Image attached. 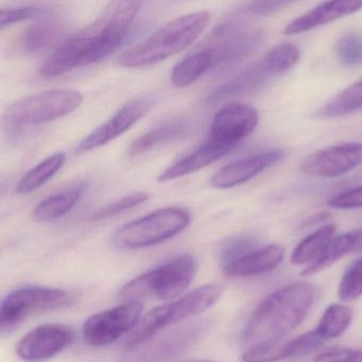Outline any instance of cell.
<instances>
[{
	"label": "cell",
	"mask_w": 362,
	"mask_h": 362,
	"mask_svg": "<svg viewBox=\"0 0 362 362\" xmlns=\"http://www.w3.org/2000/svg\"><path fill=\"white\" fill-rule=\"evenodd\" d=\"M288 1H254L249 5V11L254 16H269L288 5Z\"/></svg>",
	"instance_id": "obj_40"
},
{
	"label": "cell",
	"mask_w": 362,
	"mask_h": 362,
	"mask_svg": "<svg viewBox=\"0 0 362 362\" xmlns=\"http://www.w3.org/2000/svg\"><path fill=\"white\" fill-rule=\"evenodd\" d=\"M189 362H216V361H209V360H194V361Z\"/></svg>",
	"instance_id": "obj_42"
},
{
	"label": "cell",
	"mask_w": 362,
	"mask_h": 362,
	"mask_svg": "<svg viewBox=\"0 0 362 362\" xmlns=\"http://www.w3.org/2000/svg\"><path fill=\"white\" fill-rule=\"evenodd\" d=\"M258 124V113L254 107L243 103H232L222 107L211 124L209 141L235 150Z\"/></svg>",
	"instance_id": "obj_10"
},
{
	"label": "cell",
	"mask_w": 362,
	"mask_h": 362,
	"mask_svg": "<svg viewBox=\"0 0 362 362\" xmlns=\"http://www.w3.org/2000/svg\"><path fill=\"white\" fill-rule=\"evenodd\" d=\"M83 103L81 93L69 88L46 90L25 97L6 110L4 129L18 133L30 127L40 126L64 117L79 109Z\"/></svg>",
	"instance_id": "obj_6"
},
{
	"label": "cell",
	"mask_w": 362,
	"mask_h": 362,
	"mask_svg": "<svg viewBox=\"0 0 362 362\" xmlns=\"http://www.w3.org/2000/svg\"><path fill=\"white\" fill-rule=\"evenodd\" d=\"M256 243L247 237H238L226 243L221 252V260L223 266L247 255L255 251Z\"/></svg>",
	"instance_id": "obj_37"
},
{
	"label": "cell",
	"mask_w": 362,
	"mask_h": 362,
	"mask_svg": "<svg viewBox=\"0 0 362 362\" xmlns=\"http://www.w3.org/2000/svg\"><path fill=\"white\" fill-rule=\"evenodd\" d=\"M362 109V78L337 95L322 109L323 117L334 118L349 115Z\"/></svg>",
	"instance_id": "obj_27"
},
{
	"label": "cell",
	"mask_w": 362,
	"mask_h": 362,
	"mask_svg": "<svg viewBox=\"0 0 362 362\" xmlns=\"http://www.w3.org/2000/svg\"><path fill=\"white\" fill-rule=\"evenodd\" d=\"M190 220L189 213L182 207L160 209L118 228L114 243L124 250L152 247L183 232Z\"/></svg>",
	"instance_id": "obj_7"
},
{
	"label": "cell",
	"mask_w": 362,
	"mask_h": 362,
	"mask_svg": "<svg viewBox=\"0 0 362 362\" xmlns=\"http://www.w3.org/2000/svg\"><path fill=\"white\" fill-rule=\"evenodd\" d=\"M141 5L139 1L107 4L92 24L58 45L42 65V77H58L107 58L127 37Z\"/></svg>",
	"instance_id": "obj_1"
},
{
	"label": "cell",
	"mask_w": 362,
	"mask_h": 362,
	"mask_svg": "<svg viewBox=\"0 0 362 362\" xmlns=\"http://www.w3.org/2000/svg\"><path fill=\"white\" fill-rule=\"evenodd\" d=\"M288 358L287 345L279 342L247 347L243 353V362H277Z\"/></svg>",
	"instance_id": "obj_34"
},
{
	"label": "cell",
	"mask_w": 362,
	"mask_h": 362,
	"mask_svg": "<svg viewBox=\"0 0 362 362\" xmlns=\"http://www.w3.org/2000/svg\"><path fill=\"white\" fill-rule=\"evenodd\" d=\"M285 156L283 150L262 152L243 160L226 165L211 177V184L217 189L236 187L255 177L266 169L281 162Z\"/></svg>",
	"instance_id": "obj_15"
},
{
	"label": "cell",
	"mask_w": 362,
	"mask_h": 362,
	"mask_svg": "<svg viewBox=\"0 0 362 362\" xmlns=\"http://www.w3.org/2000/svg\"><path fill=\"white\" fill-rule=\"evenodd\" d=\"M334 233H336V226L327 224L317 228L313 234L308 235L296 245V249L292 252L291 259H290L292 264H311L319 259L334 238Z\"/></svg>",
	"instance_id": "obj_25"
},
{
	"label": "cell",
	"mask_w": 362,
	"mask_h": 362,
	"mask_svg": "<svg viewBox=\"0 0 362 362\" xmlns=\"http://www.w3.org/2000/svg\"><path fill=\"white\" fill-rule=\"evenodd\" d=\"M257 42V35L243 33L236 24L226 23L214 30L202 48L211 54L216 69L243 58Z\"/></svg>",
	"instance_id": "obj_14"
},
{
	"label": "cell",
	"mask_w": 362,
	"mask_h": 362,
	"mask_svg": "<svg viewBox=\"0 0 362 362\" xmlns=\"http://www.w3.org/2000/svg\"><path fill=\"white\" fill-rule=\"evenodd\" d=\"M328 206L337 209H360L362 207V186L334 197L328 202Z\"/></svg>",
	"instance_id": "obj_39"
},
{
	"label": "cell",
	"mask_w": 362,
	"mask_h": 362,
	"mask_svg": "<svg viewBox=\"0 0 362 362\" xmlns=\"http://www.w3.org/2000/svg\"><path fill=\"white\" fill-rule=\"evenodd\" d=\"M189 129V124L185 119H175L165 122L162 126L135 139L129 148V156H141L158 146L180 139L184 136Z\"/></svg>",
	"instance_id": "obj_23"
},
{
	"label": "cell",
	"mask_w": 362,
	"mask_h": 362,
	"mask_svg": "<svg viewBox=\"0 0 362 362\" xmlns=\"http://www.w3.org/2000/svg\"><path fill=\"white\" fill-rule=\"evenodd\" d=\"M48 13V9L37 6H25L18 8H3L0 10V25L1 28L16 24V23L24 22L31 18L44 16Z\"/></svg>",
	"instance_id": "obj_35"
},
{
	"label": "cell",
	"mask_w": 362,
	"mask_h": 362,
	"mask_svg": "<svg viewBox=\"0 0 362 362\" xmlns=\"http://www.w3.org/2000/svg\"><path fill=\"white\" fill-rule=\"evenodd\" d=\"M283 245H270L255 250L247 255L223 266V271L228 276H252L264 274L274 270L283 262Z\"/></svg>",
	"instance_id": "obj_18"
},
{
	"label": "cell",
	"mask_w": 362,
	"mask_h": 362,
	"mask_svg": "<svg viewBox=\"0 0 362 362\" xmlns=\"http://www.w3.org/2000/svg\"><path fill=\"white\" fill-rule=\"evenodd\" d=\"M196 273V259L183 254L129 281L120 290L119 298L126 302H139L150 298L171 300L189 287Z\"/></svg>",
	"instance_id": "obj_5"
},
{
	"label": "cell",
	"mask_w": 362,
	"mask_h": 362,
	"mask_svg": "<svg viewBox=\"0 0 362 362\" xmlns=\"http://www.w3.org/2000/svg\"><path fill=\"white\" fill-rule=\"evenodd\" d=\"M149 194L147 192H135V194H129L124 197L120 200L103 207V209L97 211L94 215H92L90 220L92 221H100V220L109 219V218L116 217V216L124 214V211H130L149 199Z\"/></svg>",
	"instance_id": "obj_33"
},
{
	"label": "cell",
	"mask_w": 362,
	"mask_h": 362,
	"mask_svg": "<svg viewBox=\"0 0 362 362\" xmlns=\"http://www.w3.org/2000/svg\"><path fill=\"white\" fill-rule=\"evenodd\" d=\"M351 233V252L353 253H362V230H354Z\"/></svg>",
	"instance_id": "obj_41"
},
{
	"label": "cell",
	"mask_w": 362,
	"mask_h": 362,
	"mask_svg": "<svg viewBox=\"0 0 362 362\" xmlns=\"http://www.w3.org/2000/svg\"><path fill=\"white\" fill-rule=\"evenodd\" d=\"M141 302H126L119 306L95 313L83 325L84 341L90 346H107L136 327L141 321Z\"/></svg>",
	"instance_id": "obj_9"
},
{
	"label": "cell",
	"mask_w": 362,
	"mask_h": 362,
	"mask_svg": "<svg viewBox=\"0 0 362 362\" xmlns=\"http://www.w3.org/2000/svg\"><path fill=\"white\" fill-rule=\"evenodd\" d=\"M206 327L205 322H199L171 332L148 345L139 354L135 362H168L192 346L204 334Z\"/></svg>",
	"instance_id": "obj_16"
},
{
	"label": "cell",
	"mask_w": 362,
	"mask_h": 362,
	"mask_svg": "<svg viewBox=\"0 0 362 362\" xmlns=\"http://www.w3.org/2000/svg\"><path fill=\"white\" fill-rule=\"evenodd\" d=\"M360 10H362V1H357V0L327 1L317 6L315 9L303 14L296 20L292 21L284 29V33L286 35H293L306 33L317 27L329 24L339 18L351 16Z\"/></svg>",
	"instance_id": "obj_17"
},
{
	"label": "cell",
	"mask_w": 362,
	"mask_h": 362,
	"mask_svg": "<svg viewBox=\"0 0 362 362\" xmlns=\"http://www.w3.org/2000/svg\"><path fill=\"white\" fill-rule=\"evenodd\" d=\"M313 362H362V349L330 347L317 354Z\"/></svg>",
	"instance_id": "obj_38"
},
{
	"label": "cell",
	"mask_w": 362,
	"mask_h": 362,
	"mask_svg": "<svg viewBox=\"0 0 362 362\" xmlns=\"http://www.w3.org/2000/svg\"><path fill=\"white\" fill-rule=\"evenodd\" d=\"M338 296L342 302H354L362 296V258L345 271L339 285Z\"/></svg>",
	"instance_id": "obj_31"
},
{
	"label": "cell",
	"mask_w": 362,
	"mask_h": 362,
	"mask_svg": "<svg viewBox=\"0 0 362 362\" xmlns=\"http://www.w3.org/2000/svg\"><path fill=\"white\" fill-rule=\"evenodd\" d=\"M270 75L271 74L269 73L262 61L258 64L253 65L245 71H241L236 77L228 80V82L216 88L209 95V101L211 103H216L222 99L228 98V97L252 92L260 84L264 83V80Z\"/></svg>",
	"instance_id": "obj_21"
},
{
	"label": "cell",
	"mask_w": 362,
	"mask_h": 362,
	"mask_svg": "<svg viewBox=\"0 0 362 362\" xmlns=\"http://www.w3.org/2000/svg\"><path fill=\"white\" fill-rule=\"evenodd\" d=\"M300 59V50L293 44L281 43L271 48L262 59L271 75L285 73L294 66Z\"/></svg>",
	"instance_id": "obj_30"
},
{
	"label": "cell",
	"mask_w": 362,
	"mask_h": 362,
	"mask_svg": "<svg viewBox=\"0 0 362 362\" xmlns=\"http://www.w3.org/2000/svg\"><path fill=\"white\" fill-rule=\"evenodd\" d=\"M351 319L353 313L349 307L341 304H332L324 311L321 321L315 330L325 341L338 338L347 329Z\"/></svg>",
	"instance_id": "obj_28"
},
{
	"label": "cell",
	"mask_w": 362,
	"mask_h": 362,
	"mask_svg": "<svg viewBox=\"0 0 362 362\" xmlns=\"http://www.w3.org/2000/svg\"><path fill=\"white\" fill-rule=\"evenodd\" d=\"M64 33V27L54 20H45L27 28L21 35V48L27 54L44 52L59 44Z\"/></svg>",
	"instance_id": "obj_22"
},
{
	"label": "cell",
	"mask_w": 362,
	"mask_h": 362,
	"mask_svg": "<svg viewBox=\"0 0 362 362\" xmlns=\"http://www.w3.org/2000/svg\"><path fill=\"white\" fill-rule=\"evenodd\" d=\"M66 154L57 152L40 162L37 166L28 171L16 186V192L20 194H30L47 183L64 166Z\"/></svg>",
	"instance_id": "obj_26"
},
{
	"label": "cell",
	"mask_w": 362,
	"mask_h": 362,
	"mask_svg": "<svg viewBox=\"0 0 362 362\" xmlns=\"http://www.w3.org/2000/svg\"><path fill=\"white\" fill-rule=\"evenodd\" d=\"M232 151L233 150L230 148L217 145L207 139L198 149L168 167L158 177V181H171V180L179 179V177L196 173V171L201 170V169L213 164L216 160L224 158Z\"/></svg>",
	"instance_id": "obj_19"
},
{
	"label": "cell",
	"mask_w": 362,
	"mask_h": 362,
	"mask_svg": "<svg viewBox=\"0 0 362 362\" xmlns=\"http://www.w3.org/2000/svg\"><path fill=\"white\" fill-rule=\"evenodd\" d=\"M214 69L215 64L211 54L199 48L175 64L171 73V82L177 88H187Z\"/></svg>",
	"instance_id": "obj_24"
},
{
	"label": "cell",
	"mask_w": 362,
	"mask_h": 362,
	"mask_svg": "<svg viewBox=\"0 0 362 362\" xmlns=\"http://www.w3.org/2000/svg\"><path fill=\"white\" fill-rule=\"evenodd\" d=\"M222 293V286L209 284L197 288L175 302L167 303L152 309L141 319L127 339V349H139L168 326L204 313L217 303Z\"/></svg>",
	"instance_id": "obj_4"
},
{
	"label": "cell",
	"mask_w": 362,
	"mask_h": 362,
	"mask_svg": "<svg viewBox=\"0 0 362 362\" xmlns=\"http://www.w3.org/2000/svg\"><path fill=\"white\" fill-rule=\"evenodd\" d=\"M351 252V233L339 235L332 239L327 250L324 252L323 255L315 260L313 264H309L302 272L303 276H310L317 274L325 269L329 268L334 262H338L341 257Z\"/></svg>",
	"instance_id": "obj_29"
},
{
	"label": "cell",
	"mask_w": 362,
	"mask_h": 362,
	"mask_svg": "<svg viewBox=\"0 0 362 362\" xmlns=\"http://www.w3.org/2000/svg\"><path fill=\"white\" fill-rule=\"evenodd\" d=\"M362 164V143H345L313 152L300 165L305 175L337 177Z\"/></svg>",
	"instance_id": "obj_13"
},
{
	"label": "cell",
	"mask_w": 362,
	"mask_h": 362,
	"mask_svg": "<svg viewBox=\"0 0 362 362\" xmlns=\"http://www.w3.org/2000/svg\"><path fill=\"white\" fill-rule=\"evenodd\" d=\"M324 342H325V340L317 334L315 329L300 334L298 338L286 343L288 358L306 355V354L310 353V351H315L317 347L321 346Z\"/></svg>",
	"instance_id": "obj_36"
},
{
	"label": "cell",
	"mask_w": 362,
	"mask_h": 362,
	"mask_svg": "<svg viewBox=\"0 0 362 362\" xmlns=\"http://www.w3.org/2000/svg\"><path fill=\"white\" fill-rule=\"evenodd\" d=\"M74 339L75 332L69 326L44 324L33 328L18 341L16 353L25 361H45L64 351Z\"/></svg>",
	"instance_id": "obj_11"
},
{
	"label": "cell",
	"mask_w": 362,
	"mask_h": 362,
	"mask_svg": "<svg viewBox=\"0 0 362 362\" xmlns=\"http://www.w3.org/2000/svg\"><path fill=\"white\" fill-rule=\"evenodd\" d=\"M315 290L309 283L290 284L267 296L252 313L243 334L247 347L281 342L305 319Z\"/></svg>",
	"instance_id": "obj_2"
},
{
	"label": "cell",
	"mask_w": 362,
	"mask_h": 362,
	"mask_svg": "<svg viewBox=\"0 0 362 362\" xmlns=\"http://www.w3.org/2000/svg\"><path fill=\"white\" fill-rule=\"evenodd\" d=\"M337 56L346 66L362 64V35L346 33L339 37L336 44Z\"/></svg>",
	"instance_id": "obj_32"
},
{
	"label": "cell",
	"mask_w": 362,
	"mask_h": 362,
	"mask_svg": "<svg viewBox=\"0 0 362 362\" xmlns=\"http://www.w3.org/2000/svg\"><path fill=\"white\" fill-rule=\"evenodd\" d=\"M152 100L149 98H137L127 103L120 107L105 124L95 129L86 135L76 147L77 153L98 149L118 139L130 130L137 122L141 119L149 111Z\"/></svg>",
	"instance_id": "obj_12"
},
{
	"label": "cell",
	"mask_w": 362,
	"mask_h": 362,
	"mask_svg": "<svg viewBox=\"0 0 362 362\" xmlns=\"http://www.w3.org/2000/svg\"><path fill=\"white\" fill-rule=\"evenodd\" d=\"M86 189V184H78L44 199L35 206L33 217L41 222H52L61 219L75 209Z\"/></svg>",
	"instance_id": "obj_20"
},
{
	"label": "cell",
	"mask_w": 362,
	"mask_h": 362,
	"mask_svg": "<svg viewBox=\"0 0 362 362\" xmlns=\"http://www.w3.org/2000/svg\"><path fill=\"white\" fill-rule=\"evenodd\" d=\"M209 22V13L206 11L180 16L160 27L139 45L124 52L118 63L134 69L166 60L186 49L202 33Z\"/></svg>",
	"instance_id": "obj_3"
},
{
	"label": "cell",
	"mask_w": 362,
	"mask_h": 362,
	"mask_svg": "<svg viewBox=\"0 0 362 362\" xmlns=\"http://www.w3.org/2000/svg\"><path fill=\"white\" fill-rule=\"evenodd\" d=\"M71 302L65 290L58 288L25 287L12 291L0 305V326L3 329L40 313L63 308Z\"/></svg>",
	"instance_id": "obj_8"
}]
</instances>
